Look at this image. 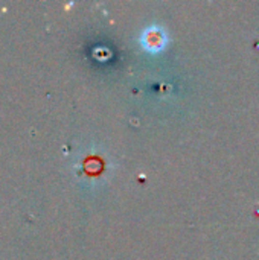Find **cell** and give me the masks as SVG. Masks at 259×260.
I'll list each match as a JSON object with an SVG mask.
<instances>
[{"label": "cell", "mask_w": 259, "mask_h": 260, "mask_svg": "<svg viewBox=\"0 0 259 260\" xmlns=\"http://www.w3.org/2000/svg\"><path fill=\"white\" fill-rule=\"evenodd\" d=\"M140 44L147 52L157 53V52L163 50L165 46L168 44V35H166V32H165V29L162 26L151 24V26L145 27V30L142 32Z\"/></svg>", "instance_id": "6da1fadb"}]
</instances>
